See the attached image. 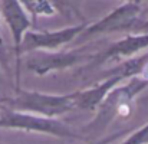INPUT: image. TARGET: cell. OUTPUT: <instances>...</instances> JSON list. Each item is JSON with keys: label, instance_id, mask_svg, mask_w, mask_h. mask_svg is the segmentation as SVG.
<instances>
[{"label": "cell", "instance_id": "obj_1", "mask_svg": "<svg viewBox=\"0 0 148 144\" xmlns=\"http://www.w3.org/2000/svg\"><path fill=\"white\" fill-rule=\"evenodd\" d=\"M3 102L19 112H26L38 115L42 118L58 120L59 115H63L76 108V94H46L32 90H14L12 96L1 98Z\"/></svg>", "mask_w": 148, "mask_h": 144}, {"label": "cell", "instance_id": "obj_2", "mask_svg": "<svg viewBox=\"0 0 148 144\" xmlns=\"http://www.w3.org/2000/svg\"><path fill=\"white\" fill-rule=\"evenodd\" d=\"M144 1H124L106 16L101 17L95 23L88 25L84 33L76 39L78 42L88 41L99 35H108L115 32H134L141 33L143 20H140L141 14L144 13Z\"/></svg>", "mask_w": 148, "mask_h": 144}, {"label": "cell", "instance_id": "obj_3", "mask_svg": "<svg viewBox=\"0 0 148 144\" xmlns=\"http://www.w3.org/2000/svg\"><path fill=\"white\" fill-rule=\"evenodd\" d=\"M0 130H19L26 133H39L48 134L56 138H72L82 140L84 137L76 134L65 123L59 120L42 118L38 115L19 112L9 108L0 98Z\"/></svg>", "mask_w": 148, "mask_h": 144}, {"label": "cell", "instance_id": "obj_4", "mask_svg": "<svg viewBox=\"0 0 148 144\" xmlns=\"http://www.w3.org/2000/svg\"><path fill=\"white\" fill-rule=\"evenodd\" d=\"M148 88V82L141 78H131L121 85H118L105 99V102L98 110V117L88 124L86 130H97V127H105L108 121H111L116 114L125 111L127 114L131 111L132 101L140 95L144 90ZM131 114V112H130Z\"/></svg>", "mask_w": 148, "mask_h": 144}, {"label": "cell", "instance_id": "obj_5", "mask_svg": "<svg viewBox=\"0 0 148 144\" xmlns=\"http://www.w3.org/2000/svg\"><path fill=\"white\" fill-rule=\"evenodd\" d=\"M95 56L88 53L84 48L73 50H55V52H32L27 53L25 59V66L39 76H45L52 72L65 71L71 66H75L84 61H92Z\"/></svg>", "mask_w": 148, "mask_h": 144}, {"label": "cell", "instance_id": "obj_6", "mask_svg": "<svg viewBox=\"0 0 148 144\" xmlns=\"http://www.w3.org/2000/svg\"><path fill=\"white\" fill-rule=\"evenodd\" d=\"M0 12L3 22L7 25L12 39L14 43V90L20 88V65H22V55L20 49L23 39L32 26V19L27 14L26 9L23 7L22 1L19 0H3L0 1Z\"/></svg>", "mask_w": 148, "mask_h": 144}, {"label": "cell", "instance_id": "obj_7", "mask_svg": "<svg viewBox=\"0 0 148 144\" xmlns=\"http://www.w3.org/2000/svg\"><path fill=\"white\" fill-rule=\"evenodd\" d=\"M86 28H88V23H79L75 26H68V28L56 29V30L27 32L22 43L20 55L39 52V50H43V52L60 50V48H63L65 45L76 41Z\"/></svg>", "mask_w": 148, "mask_h": 144}, {"label": "cell", "instance_id": "obj_8", "mask_svg": "<svg viewBox=\"0 0 148 144\" xmlns=\"http://www.w3.org/2000/svg\"><path fill=\"white\" fill-rule=\"evenodd\" d=\"M148 49V33H131L121 41H116L111 43L108 48L102 52L97 53L89 66L91 68H99L102 65H118L128 59H132L141 52Z\"/></svg>", "mask_w": 148, "mask_h": 144}, {"label": "cell", "instance_id": "obj_9", "mask_svg": "<svg viewBox=\"0 0 148 144\" xmlns=\"http://www.w3.org/2000/svg\"><path fill=\"white\" fill-rule=\"evenodd\" d=\"M127 79H124L119 75L105 76L98 84H95L89 88L75 91V94H76V108L85 110V111H98L101 105L105 102V99L108 98V95L118 85H121Z\"/></svg>", "mask_w": 148, "mask_h": 144}, {"label": "cell", "instance_id": "obj_10", "mask_svg": "<svg viewBox=\"0 0 148 144\" xmlns=\"http://www.w3.org/2000/svg\"><path fill=\"white\" fill-rule=\"evenodd\" d=\"M23 7L27 13H30L33 17L38 16H53L56 13V6L53 1L49 0H25L22 1Z\"/></svg>", "mask_w": 148, "mask_h": 144}, {"label": "cell", "instance_id": "obj_11", "mask_svg": "<svg viewBox=\"0 0 148 144\" xmlns=\"http://www.w3.org/2000/svg\"><path fill=\"white\" fill-rule=\"evenodd\" d=\"M121 144H148V123L131 133Z\"/></svg>", "mask_w": 148, "mask_h": 144}, {"label": "cell", "instance_id": "obj_12", "mask_svg": "<svg viewBox=\"0 0 148 144\" xmlns=\"http://www.w3.org/2000/svg\"><path fill=\"white\" fill-rule=\"evenodd\" d=\"M125 134H130V130H119V131H116V133L108 134V136H105V137L99 138L98 141H95L94 144H111V143H114L115 140L121 138L122 136H125Z\"/></svg>", "mask_w": 148, "mask_h": 144}, {"label": "cell", "instance_id": "obj_13", "mask_svg": "<svg viewBox=\"0 0 148 144\" xmlns=\"http://www.w3.org/2000/svg\"><path fill=\"white\" fill-rule=\"evenodd\" d=\"M1 12H0V63L3 65L4 68V72L10 74V68L7 65V55H6V50H4V42H3V38H1Z\"/></svg>", "mask_w": 148, "mask_h": 144}, {"label": "cell", "instance_id": "obj_14", "mask_svg": "<svg viewBox=\"0 0 148 144\" xmlns=\"http://www.w3.org/2000/svg\"><path fill=\"white\" fill-rule=\"evenodd\" d=\"M147 16L144 17V25H143V29H141V33H148V7L145 9V12H144Z\"/></svg>", "mask_w": 148, "mask_h": 144}, {"label": "cell", "instance_id": "obj_15", "mask_svg": "<svg viewBox=\"0 0 148 144\" xmlns=\"http://www.w3.org/2000/svg\"><path fill=\"white\" fill-rule=\"evenodd\" d=\"M0 75H1V72H0Z\"/></svg>", "mask_w": 148, "mask_h": 144}]
</instances>
